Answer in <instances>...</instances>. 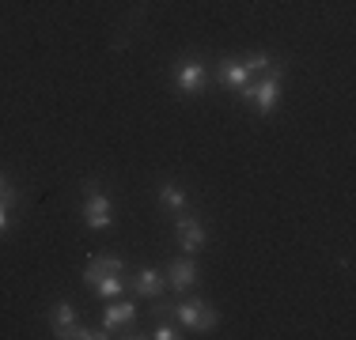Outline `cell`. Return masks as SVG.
<instances>
[{"label": "cell", "mask_w": 356, "mask_h": 340, "mask_svg": "<svg viewBox=\"0 0 356 340\" xmlns=\"http://www.w3.org/2000/svg\"><path fill=\"white\" fill-rule=\"evenodd\" d=\"M281 76H284V61H273L269 72H261V80H250V87L239 91L243 102H254L261 117H269L281 102Z\"/></svg>", "instance_id": "1"}, {"label": "cell", "mask_w": 356, "mask_h": 340, "mask_svg": "<svg viewBox=\"0 0 356 340\" xmlns=\"http://www.w3.org/2000/svg\"><path fill=\"white\" fill-rule=\"evenodd\" d=\"M83 223L91 227V231H106V227H114V204L103 189H99L95 178H88L83 182Z\"/></svg>", "instance_id": "2"}, {"label": "cell", "mask_w": 356, "mask_h": 340, "mask_svg": "<svg viewBox=\"0 0 356 340\" xmlns=\"http://www.w3.org/2000/svg\"><path fill=\"white\" fill-rule=\"evenodd\" d=\"M171 321H178L182 329H197V333H209V329L220 325V314L213 310V303H205V299H186V303H175Z\"/></svg>", "instance_id": "3"}, {"label": "cell", "mask_w": 356, "mask_h": 340, "mask_svg": "<svg viewBox=\"0 0 356 340\" xmlns=\"http://www.w3.org/2000/svg\"><path fill=\"white\" fill-rule=\"evenodd\" d=\"M171 80H175L178 95H201V91H205V83H209V65H205V61H193V57H186V61L175 65Z\"/></svg>", "instance_id": "4"}, {"label": "cell", "mask_w": 356, "mask_h": 340, "mask_svg": "<svg viewBox=\"0 0 356 340\" xmlns=\"http://www.w3.org/2000/svg\"><path fill=\"white\" fill-rule=\"evenodd\" d=\"M175 231H178V246H182V253H197V250H205V242H209V235H205V227L197 223L193 216H178L175 219Z\"/></svg>", "instance_id": "5"}, {"label": "cell", "mask_w": 356, "mask_h": 340, "mask_svg": "<svg viewBox=\"0 0 356 340\" xmlns=\"http://www.w3.org/2000/svg\"><path fill=\"white\" fill-rule=\"evenodd\" d=\"M193 284H197V265H193L190 253H178L171 265H167V287H175V291H190Z\"/></svg>", "instance_id": "6"}, {"label": "cell", "mask_w": 356, "mask_h": 340, "mask_svg": "<svg viewBox=\"0 0 356 340\" xmlns=\"http://www.w3.org/2000/svg\"><path fill=\"white\" fill-rule=\"evenodd\" d=\"M220 80H224L232 91H243V87H250L254 72L247 68L243 57H224V61H220Z\"/></svg>", "instance_id": "7"}, {"label": "cell", "mask_w": 356, "mask_h": 340, "mask_svg": "<svg viewBox=\"0 0 356 340\" xmlns=\"http://www.w3.org/2000/svg\"><path fill=\"white\" fill-rule=\"evenodd\" d=\"M167 291V276L156 269H137V276H133V295H140V299H159V295Z\"/></svg>", "instance_id": "8"}, {"label": "cell", "mask_w": 356, "mask_h": 340, "mask_svg": "<svg viewBox=\"0 0 356 340\" xmlns=\"http://www.w3.org/2000/svg\"><path fill=\"white\" fill-rule=\"evenodd\" d=\"M133 318H137V303H114L110 299L106 306V314H103V329L106 333H118V329H125V325H133Z\"/></svg>", "instance_id": "9"}, {"label": "cell", "mask_w": 356, "mask_h": 340, "mask_svg": "<svg viewBox=\"0 0 356 340\" xmlns=\"http://www.w3.org/2000/svg\"><path fill=\"white\" fill-rule=\"evenodd\" d=\"M88 287H95V295L99 299H122L125 295V272H106V276H91V280H83Z\"/></svg>", "instance_id": "10"}, {"label": "cell", "mask_w": 356, "mask_h": 340, "mask_svg": "<svg viewBox=\"0 0 356 340\" xmlns=\"http://www.w3.org/2000/svg\"><path fill=\"white\" fill-rule=\"evenodd\" d=\"M106 272H125V257H118V253H95V257H88L83 280H91V276H106Z\"/></svg>", "instance_id": "11"}, {"label": "cell", "mask_w": 356, "mask_h": 340, "mask_svg": "<svg viewBox=\"0 0 356 340\" xmlns=\"http://www.w3.org/2000/svg\"><path fill=\"white\" fill-rule=\"evenodd\" d=\"M72 325H76V310L69 303H54V310H49V329H54V337H65Z\"/></svg>", "instance_id": "12"}, {"label": "cell", "mask_w": 356, "mask_h": 340, "mask_svg": "<svg viewBox=\"0 0 356 340\" xmlns=\"http://www.w3.org/2000/svg\"><path fill=\"white\" fill-rule=\"evenodd\" d=\"M159 201H163L167 208H175V212H186V204H190L186 189H178L175 182H163V185H159Z\"/></svg>", "instance_id": "13"}, {"label": "cell", "mask_w": 356, "mask_h": 340, "mask_svg": "<svg viewBox=\"0 0 356 340\" xmlns=\"http://www.w3.org/2000/svg\"><path fill=\"white\" fill-rule=\"evenodd\" d=\"M110 333L103 329V333H99V329H91V325H80V321H76V325L69 329V333H65L61 340H106Z\"/></svg>", "instance_id": "14"}, {"label": "cell", "mask_w": 356, "mask_h": 340, "mask_svg": "<svg viewBox=\"0 0 356 340\" xmlns=\"http://www.w3.org/2000/svg\"><path fill=\"white\" fill-rule=\"evenodd\" d=\"M243 61H247L250 72H269V68H273V57H269V53H247Z\"/></svg>", "instance_id": "15"}, {"label": "cell", "mask_w": 356, "mask_h": 340, "mask_svg": "<svg viewBox=\"0 0 356 340\" xmlns=\"http://www.w3.org/2000/svg\"><path fill=\"white\" fill-rule=\"evenodd\" d=\"M148 337H156V340H175V337H182V329L171 325V321H156V329H152Z\"/></svg>", "instance_id": "16"}, {"label": "cell", "mask_w": 356, "mask_h": 340, "mask_svg": "<svg viewBox=\"0 0 356 340\" xmlns=\"http://www.w3.org/2000/svg\"><path fill=\"white\" fill-rule=\"evenodd\" d=\"M0 201H4V204H12V208H15V201H19V193H15V185L8 182L4 174H0Z\"/></svg>", "instance_id": "17"}, {"label": "cell", "mask_w": 356, "mask_h": 340, "mask_svg": "<svg viewBox=\"0 0 356 340\" xmlns=\"http://www.w3.org/2000/svg\"><path fill=\"white\" fill-rule=\"evenodd\" d=\"M8 223H12V204H4V201H0V235L8 231Z\"/></svg>", "instance_id": "18"}]
</instances>
